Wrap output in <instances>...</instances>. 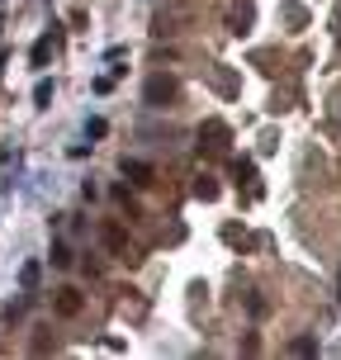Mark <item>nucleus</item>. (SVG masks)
Here are the masks:
<instances>
[{"label":"nucleus","mask_w":341,"mask_h":360,"mask_svg":"<svg viewBox=\"0 0 341 360\" xmlns=\"http://www.w3.org/2000/svg\"><path fill=\"white\" fill-rule=\"evenodd\" d=\"M176 95H180L176 76H162V72L152 76V81H147V90H143V100H147V105H152V109H166V105H171V100H176Z\"/></svg>","instance_id":"nucleus-1"},{"label":"nucleus","mask_w":341,"mask_h":360,"mask_svg":"<svg viewBox=\"0 0 341 360\" xmlns=\"http://www.w3.org/2000/svg\"><path fill=\"white\" fill-rule=\"evenodd\" d=\"M100 237H105V247L114 256H119V261H138V256H133V247H128V237H124V228H119V223H105V228H100Z\"/></svg>","instance_id":"nucleus-2"},{"label":"nucleus","mask_w":341,"mask_h":360,"mask_svg":"<svg viewBox=\"0 0 341 360\" xmlns=\"http://www.w3.org/2000/svg\"><path fill=\"white\" fill-rule=\"evenodd\" d=\"M53 308H57V318H76V313H81V308H86V299H81V289H57L53 294Z\"/></svg>","instance_id":"nucleus-3"},{"label":"nucleus","mask_w":341,"mask_h":360,"mask_svg":"<svg viewBox=\"0 0 341 360\" xmlns=\"http://www.w3.org/2000/svg\"><path fill=\"white\" fill-rule=\"evenodd\" d=\"M119 171H124L133 185H157V171H152L147 162H138V157H124V162H119Z\"/></svg>","instance_id":"nucleus-4"},{"label":"nucleus","mask_w":341,"mask_h":360,"mask_svg":"<svg viewBox=\"0 0 341 360\" xmlns=\"http://www.w3.org/2000/svg\"><path fill=\"white\" fill-rule=\"evenodd\" d=\"M204 138H209V147L218 152V147H223V138H228V128H223V124L214 119V124H204Z\"/></svg>","instance_id":"nucleus-5"},{"label":"nucleus","mask_w":341,"mask_h":360,"mask_svg":"<svg viewBox=\"0 0 341 360\" xmlns=\"http://www.w3.org/2000/svg\"><path fill=\"white\" fill-rule=\"evenodd\" d=\"M289 351H294V356H318V342H313V337H294Z\"/></svg>","instance_id":"nucleus-6"},{"label":"nucleus","mask_w":341,"mask_h":360,"mask_svg":"<svg viewBox=\"0 0 341 360\" xmlns=\"http://www.w3.org/2000/svg\"><path fill=\"white\" fill-rule=\"evenodd\" d=\"M195 195H199V199H218V185H214V176H199V180H195Z\"/></svg>","instance_id":"nucleus-7"},{"label":"nucleus","mask_w":341,"mask_h":360,"mask_svg":"<svg viewBox=\"0 0 341 360\" xmlns=\"http://www.w3.org/2000/svg\"><path fill=\"white\" fill-rule=\"evenodd\" d=\"M48 53H53V38H38V43H34V67H43Z\"/></svg>","instance_id":"nucleus-8"},{"label":"nucleus","mask_w":341,"mask_h":360,"mask_svg":"<svg viewBox=\"0 0 341 360\" xmlns=\"http://www.w3.org/2000/svg\"><path fill=\"white\" fill-rule=\"evenodd\" d=\"M34 100H38V105H48V100H53V81H38V86H34Z\"/></svg>","instance_id":"nucleus-9"},{"label":"nucleus","mask_w":341,"mask_h":360,"mask_svg":"<svg viewBox=\"0 0 341 360\" xmlns=\"http://www.w3.org/2000/svg\"><path fill=\"white\" fill-rule=\"evenodd\" d=\"M114 204H124L128 214H138V209H133V199H128V185H114Z\"/></svg>","instance_id":"nucleus-10"},{"label":"nucleus","mask_w":341,"mask_h":360,"mask_svg":"<svg viewBox=\"0 0 341 360\" xmlns=\"http://www.w3.org/2000/svg\"><path fill=\"white\" fill-rule=\"evenodd\" d=\"M53 266H72V252H67L62 242H53Z\"/></svg>","instance_id":"nucleus-11"},{"label":"nucleus","mask_w":341,"mask_h":360,"mask_svg":"<svg viewBox=\"0 0 341 360\" xmlns=\"http://www.w3.org/2000/svg\"><path fill=\"white\" fill-rule=\"evenodd\" d=\"M19 280H24V289H34V285H38V261H29V266H24V275H19Z\"/></svg>","instance_id":"nucleus-12"},{"label":"nucleus","mask_w":341,"mask_h":360,"mask_svg":"<svg viewBox=\"0 0 341 360\" xmlns=\"http://www.w3.org/2000/svg\"><path fill=\"white\" fill-rule=\"evenodd\" d=\"M0 29H5V15H0Z\"/></svg>","instance_id":"nucleus-13"}]
</instances>
